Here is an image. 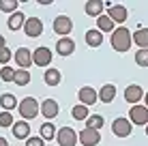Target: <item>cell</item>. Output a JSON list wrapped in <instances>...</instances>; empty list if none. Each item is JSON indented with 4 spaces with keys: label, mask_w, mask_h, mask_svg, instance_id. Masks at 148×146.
Segmentation results:
<instances>
[{
    "label": "cell",
    "mask_w": 148,
    "mask_h": 146,
    "mask_svg": "<svg viewBox=\"0 0 148 146\" xmlns=\"http://www.w3.org/2000/svg\"><path fill=\"white\" fill-rule=\"evenodd\" d=\"M131 30L129 28H125V26H118V28H114V32H112V47L116 49V52H120V54H125L127 49L131 47Z\"/></svg>",
    "instance_id": "1"
},
{
    "label": "cell",
    "mask_w": 148,
    "mask_h": 146,
    "mask_svg": "<svg viewBox=\"0 0 148 146\" xmlns=\"http://www.w3.org/2000/svg\"><path fill=\"white\" fill-rule=\"evenodd\" d=\"M17 112H19V116L28 123L30 118H37V114L41 112V110H39V103H37V99H34V97H26V99L19 101Z\"/></svg>",
    "instance_id": "2"
},
{
    "label": "cell",
    "mask_w": 148,
    "mask_h": 146,
    "mask_svg": "<svg viewBox=\"0 0 148 146\" xmlns=\"http://www.w3.org/2000/svg\"><path fill=\"white\" fill-rule=\"evenodd\" d=\"M129 120H131V125H148V110L144 108V105H131V110H129Z\"/></svg>",
    "instance_id": "3"
},
{
    "label": "cell",
    "mask_w": 148,
    "mask_h": 146,
    "mask_svg": "<svg viewBox=\"0 0 148 146\" xmlns=\"http://www.w3.org/2000/svg\"><path fill=\"white\" fill-rule=\"evenodd\" d=\"M73 30V22L69 15H56L54 19V32H58L60 37H69V32Z\"/></svg>",
    "instance_id": "4"
},
{
    "label": "cell",
    "mask_w": 148,
    "mask_h": 146,
    "mask_svg": "<svg viewBox=\"0 0 148 146\" xmlns=\"http://www.w3.org/2000/svg\"><path fill=\"white\" fill-rule=\"evenodd\" d=\"M56 140H58L60 146H75L77 144V133H75L71 127H62V129H58V133H56Z\"/></svg>",
    "instance_id": "5"
},
{
    "label": "cell",
    "mask_w": 148,
    "mask_h": 146,
    "mask_svg": "<svg viewBox=\"0 0 148 146\" xmlns=\"http://www.w3.org/2000/svg\"><path fill=\"white\" fill-rule=\"evenodd\" d=\"M24 32H26L30 39L41 37V34H43V22H41L39 17H28L26 24H24Z\"/></svg>",
    "instance_id": "6"
},
{
    "label": "cell",
    "mask_w": 148,
    "mask_h": 146,
    "mask_svg": "<svg viewBox=\"0 0 148 146\" xmlns=\"http://www.w3.org/2000/svg\"><path fill=\"white\" fill-rule=\"evenodd\" d=\"M77 142H82L84 146H97L101 142V135H99V131H95V129H82V131L77 133Z\"/></svg>",
    "instance_id": "7"
},
{
    "label": "cell",
    "mask_w": 148,
    "mask_h": 146,
    "mask_svg": "<svg viewBox=\"0 0 148 146\" xmlns=\"http://www.w3.org/2000/svg\"><path fill=\"white\" fill-rule=\"evenodd\" d=\"M131 120L129 118H116L114 123H112V131L114 135H118V138H129L131 135Z\"/></svg>",
    "instance_id": "8"
},
{
    "label": "cell",
    "mask_w": 148,
    "mask_h": 146,
    "mask_svg": "<svg viewBox=\"0 0 148 146\" xmlns=\"http://www.w3.org/2000/svg\"><path fill=\"white\" fill-rule=\"evenodd\" d=\"M13 60H15V64H17L19 69H26L28 71V67L32 64V52H30L28 47H19L17 52L13 54Z\"/></svg>",
    "instance_id": "9"
},
{
    "label": "cell",
    "mask_w": 148,
    "mask_h": 146,
    "mask_svg": "<svg viewBox=\"0 0 148 146\" xmlns=\"http://www.w3.org/2000/svg\"><path fill=\"white\" fill-rule=\"evenodd\" d=\"M142 99H144V90L140 84H129L125 88V101H129L131 105H137Z\"/></svg>",
    "instance_id": "10"
},
{
    "label": "cell",
    "mask_w": 148,
    "mask_h": 146,
    "mask_svg": "<svg viewBox=\"0 0 148 146\" xmlns=\"http://www.w3.org/2000/svg\"><path fill=\"white\" fill-rule=\"evenodd\" d=\"M32 62L37 64V67H47V64H52V49L37 47L34 54H32Z\"/></svg>",
    "instance_id": "11"
},
{
    "label": "cell",
    "mask_w": 148,
    "mask_h": 146,
    "mask_svg": "<svg viewBox=\"0 0 148 146\" xmlns=\"http://www.w3.org/2000/svg\"><path fill=\"white\" fill-rule=\"evenodd\" d=\"M108 17H110L114 24H122L127 17H129L127 7H122V4H112V7L108 9Z\"/></svg>",
    "instance_id": "12"
},
{
    "label": "cell",
    "mask_w": 148,
    "mask_h": 146,
    "mask_svg": "<svg viewBox=\"0 0 148 146\" xmlns=\"http://www.w3.org/2000/svg\"><path fill=\"white\" fill-rule=\"evenodd\" d=\"M77 97H79L82 105H86V108H90V105H95L97 101H99V97H97V90H95V88H90V86L79 88Z\"/></svg>",
    "instance_id": "13"
},
{
    "label": "cell",
    "mask_w": 148,
    "mask_h": 146,
    "mask_svg": "<svg viewBox=\"0 0 148 146\" xmlns=\"http://www.w3.org/2000/svg\"><path fill=\"white\" fill-rule=\"evenodd\" d=\"M41 114H43L45 118H49V123H52V118L58 116V112H60V108H58V101H54V99H45L43 103H41Z\"/></svg>",
    "instance_id": "14"
},
{
    "label": "cell",
    "mask_w": 148,
    "mask_h": 146,
    "mask_svg": "<svg viewBox=\"0 0 148 146\" xmlns=\"http://www.w3.org/2000/svg\"><path fill=\"white\" fill-rule=\"evenodd\" d=\"M56 52H58L60 56H71V54L75 52V41L71 37H62L56 43Z\"/></svg>",
    "instance_id": "15"
},
{
    "label": "cell",
    "mask_w": 148,
    "mask_h": 146,
    "mask_svg": "<svg viewBox=\"0 0 148 146\" xmlns=\"http://www.w3.org/2000/svg\"><path fill=\"white\" fill-rule=\"evenodd\" d=\"M11 131H13V135L17 140H28L30 138V125L26 120H17V123H13Z\"/></svg>",
    "instance_id": "16"
},
{
    "label": "cell",
    "mask_w": 148,
    "mask_h": 146,
    "mask_svg": "<svg viewBox=\"0 0 148 146\" xmlns=\"http://www.w3.org/2000/svg\"><path fill=\"white\" fill-rule=\"evenodd\" d=\"M97 97H99V101H103V103H112L114 97H116V86L114 84H103L101 90L97 93Z\"/></svg>",
    "instance_id": "17"
},
{
    "label": "cell",
    "mask_w": 148,
    "mask_h": 146,
    "mask_svg": "<svg viewBox=\"0 0 148 146\" xmlns=\"http://www.w3.org/2000/svg\"><path fill=\"white\" fill-rule=\"evenodd\" d=\"M24 24H26V15H24L22 11H15V13L9 15L7 26L11 28V30H19V28H24Z\"/></svg>",
    "instance_id": "18"
},
{
    "label": "cell",
    "mask_w": 148,
    "mask_h": 146,
    "mask_svg": "<svg viewBox=\"0 0 148 146\" xmlns=\"http://www.w3.org/2000/svg\"><path fill=\"white\" fill-rule=\"evenodd\" d=\"M131 41L142 49H148V28H137V32L131 34Z\"/></svg>",
    "instance_id": "19"
},
{
    "label": "cell",
    "mask_w": 148,
    "mask_h": 146,
    "mask_svg": "<svg viewBox=\"0 0 148 146\" xmlns=\"http://www.w3.org/2000/svg\"><path fill=\"white\" fill-rule=\"evenodd\" d=\"M86 15H90V17L103 15V0H88L86 2Z\"/></svg>",
    "instance_id": "20"
},
{
    "label": "cell",
    "mask_w": 148,
    "mask_h": 146,
    "mask_svg": "<svg viewBox=\"0 0 148 146\" xmlns=\"http://www.w3.org/2000/svg\"><path fill=\"white\" fill-rule=\"evenodd\" d=\"M43 80H45V84H47V86H58V84H60V80H62V75H60V71H58V69L49 67L47 71H45Z\"/></svg>",
    "instance_id": "21"
},
{
    "label": "cell",
    "mask_w": 148,
    "mask_h": 146,
    "mask_svg": "<svg viewBox=\"0 0 148 146\" xmlns=\"http://www.w3.org/2000/svg\"><path fill=\"white\" fill-rule=\"evenodd\" d=\"M97 30H99L101 34L103 32H114V22H112L108 15H99V17H97Z\"/></svg>",
    "instance_id": "22"
},
{
    "label": "cell",
    "mask_w": 148,
    "mask_h": 146,
    "mask_svg": "<svg viewBox=\"0 0 148 146\" xmlns=\"http://www.w3.org/2000/svg\"><path fill=\"white\" fill-rule=\"evenodd\" d=\"M86 43H88L90 47H99V45L103 43V34H101L97 28H92V30H86Z\"/></svg>",
    "instance_id": "23"
},
{
    "label": "cell",
    "mask_w": 148,
    "mask_h": 146,
    "mask_svg": "<svg viewBox=\"0 0 148 146\" xmlns=\"http://www.w3.org/2000/svg\"><path fill=\"white\" fill-rule=\"evenodd\" d=\"M56 133H58V129H56L54 123H49V120H47V123H43V125H41V129H39V135L43 140H54Z\"/></svg>",
    "instance_id": "24"
},
{
    "label": "cell",
    "mask_w": 148,
    "mask_h": 146,
    "mask_svg": "<svg viewBox=\"0 0 148 146\" xmlns=\"http://www.w3.org/2000/svg\"><path fill=\"white\" fill-rule=\"evenodd\" d=\"M0 105L4 108V112H11L13 108H17V99L11 93H4V95H0Z\"/></svg>",
    "instance_id": "25"
},
{
    "label": "cell",
    "mask_w": 148,
    "mask_h": 146,
    "mask_svg": "<svg viewBox=\"0 0 148 146\" xmlns=\"http://www.w3.org/2000/svg\"><path fill=\"white\" fill-rule=\"evenodd\" d=\"M17 86H26V84L30 82V71H26V69H15V80H13Z\"/></svg>",
    "instance_id": "26"
},
{
    "label": "cell",
    "mask_w": 148,
    "mask_h": 146,
    "mask_svg": "<svg viewBox=\"0 0 148 146\" xmlns=\"http://www.w3.org/2000/svg\"><path fill=\"white\" fill-rule=\"evenodd\" d=\"M103 116H99V114H92V116H88L86 118V127L88 129H95V131H99L101 127H103Z\"/></svg>",
    "instance_id": "27"
},
{
    "label": "cell",
    "mask_w": 148,
    "mask_h": 146,
    "mask_svg": "<svg viewBox=\"0 0 148 146\" xmlns=\"http://www.w3.org/2000/svg\"><path fill=\"white\" fill-rule=\"evenodd\" d=\"M71 116H73L75 120H86V118L90 116V114H88V108L79 103V105H75V108L71 110Z\"/></svg>",
    "instance_id": "28"
},
{
    "label": "cell",
    "mask_w": 148,
    "mask_h": 146,
    "mask_svg": "<svg viewBox=\"0 0 148 146\" xmlns=\"http://www.w3.org/2000/svg\"><path fill=\"white\" fill-rule=\"evenodd\" d=\"M0 11L15 13V11H17V0H0Z\"/></svg>",
    "instance_id": "29"
},
{
    "label": "cell",
    "mask_w": 148,
    "mask_h": 146,
    "mask_svg": "<svg viewBox=\"0 0 148 146\" xmlns=\"http://www.w3.org/2000/svg\"><path fill=\"white\" fill-rule=\"evenodd\" d=\"M0 80H2V82H13L15 80V69L13 67H2L0 69Z\"/></svg>",
    "instance_id": "30"
},
{
    "label": "cell",
    "mask_w": 148,
    "mask_h": 146,
    "mask_svg": "<svg viewBox=\"0 0 148 146\" xmlns=\"http://www.w3.org/2000/svg\"><path fill=\"white\" fill-rule=\"evenodd\" d=\"M135 62H137V67H148V49H137Z\"/></svg>",
    "instance_id": "31"
},
{
    "label": "cell",
    "mask_w": 148,
    "mask_h": 146,
    "mask_svg": "<svg viewBox=\"0 0 148 146\" xmlns=\"http://www.w3.org/2000/svg\"><path fill=\"white\" fill-rule=\"evenodd\" d=\"M13 116L11 112H0V127H13Z\"/></svg>",
    "instance_id": "32"
},
{
    "label": "cell",
    "mask_w": 148,
    "mask_h": 146,
    "mask_svg": "<svg viewBox=\"0 0 148 146\" xmlns=\"http://www.w3.org/2000/svg\"><path fill=\"white\" fill-rule=\"evenodd\" d=\"M11 58H13L11 49H7V47H2V49H0V64H2V67H7Z\"/></svg>",
    "instance_id": "33"
},
{
    "label": "cell",
    "mask_w": 148,
    "mask_h": 146,
    "mask_svg": "<svg viewBox=\"0 0 148 146\" xmlns=\"http://www.w3.org/2000/svg\"><path fill=\"white\" fill-rule=\"evenodd\" d=\"M43 144H45V140L41 135H30L26 140V146H43Z\"/></svg>",
    "instance_id": "34"
},
{
    "label": "cell",
    "mask_w": 148,
    "mask_h": 146,
    "mask_svg": "<svg viewBox=\"0 0 148 146\" xmlns=\"http://www.w3.org/2000/svg\"><path fill=\"white\" fill-rule=\"evenodd\" d=\"M142 101H146V103H144V108L148 110V93H144V99H142Z\"/></svg>",
    "instance_id": "35"
},
{
    "label": "cell",
    "mask_w": 148,
    "mask_h": 146,
    "mask_svg": "<svg viewBox=\"0 0 148 146\" xmlns=\"http://www.w3.org/2000/svg\"><path fill=\"white\" fill-rule=\"evenodd\" d=\"M0 146H9V142H7L4 138H0Z\"/></svg>",
    "instance_id": "36"
},
{
    "label": "cell",
    "mask_w": 148,
    "mask_h": 146,
    "mask_svg": "<svg viewBox=\"0 0 148 146\" xmlns=\"http://www.w3.org/2000/svg\"><path fill=\"white\" fill-rule=\"evenodd\" d=\"M2 47H4V37L0 34V49H2Z\"/></svg>",
    "instance_id": "37"
},
{
    "label": "cell",
    "mask_w": 148,
    "mask_h": 146,
    "mask_svg": "<svg viewBox=\"0 0 148 146\" xmlns=\"http://www.w3.org/2000/svg\"><path fill=\"white\" fill-rule=\"evenodd\" d=\"M146 135H148V125H146Z\"/></svg>",
    "instance_id": "38"
}]
</instances>
